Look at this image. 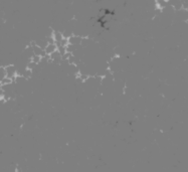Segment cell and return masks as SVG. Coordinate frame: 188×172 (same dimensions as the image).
<instances>
[{
    "label": "cell",
    "instance_id": "1",
    "mask_svg": "<svg viewBox=\"0 0 188 172\" xmlns=\"http://www.w3.org/2000/svg\"><path fill=\"white\" fill-rule=\"evenodd\" d=\"M57 43L53 41V40H49V43H47V45H45V47H44V51H45V53H46L47 55H51V53H53V51H57Z\"/></svg>",
    "mask_w": 188,
    "mask_h": 172
},
{
    "label": "cell",
    "instance_id": "2",
    "mask_svg": "<svg viewBox=\"0 0 188 172\" xmlns=\"http://www.w3.org/2000/svg\"><path fill=\"white\" fill-rule=\"evenodd\" d=\"M5 69H6V77L15 81V78L17 77V71L14 65H8L5 67Z\"/></svg>",
    "mask_w": 188,
    "mask_h": 172
},
{
    "label": "cell",
    "instance_id": "3",
    "mask_svg": "<svg viewBox=\"0 0 188 172\" xmlns=\"http://www.w3.org/2000/svg\"><path fill=\"white\" fill-rule=\"evenodd\" d=\"M69 45H80L82 43V40H83V37L77 36V35H71L69 38Z\"/></svg>",
    "mask_w": 188,
    "mask_h": 172
},
{
    "label": "cell",
    "instance_id": "4",
    "mask_svg": "<svg viewBox=\"0 0 188 172\" xmlns=\"http://www.w3.org/2000/svg\"><path fill=\"white\" fill-rule=\"evenodd\" d=\"M5 78H6V69H5V67H0V83H1Z\"/></svg>",
    "mask_w": 188,
    "mask_h": 172
}]
</instances>
